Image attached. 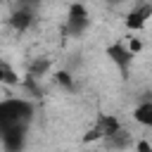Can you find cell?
Wrapping results in <instances>:
<instances>
[{
	"instance_id": "7a4b0ae2",
	"label": "cell",
	"mask_w": 152,
	"mask_h": 152,
	"mask_svg": "<svg viewBox=\"0 0 152 152\" xmlns=\"http://www.w3.org/2000/svg\"><path fill=\"white\" fill-rule=\"evenodd\" d=\"M86 24H88V14H86V10H83L81 5H74V7L69 10V19H66V28H69V33H71V36H78V33L86 28Z\"/></svg>"
},
{
	"instance_id": "277c9868",
	"label": "cell",
	"mask_w": 152,
	"mask_h": 152,
	"mask_svg": "<svg viewBox=\"0 0 152 152\" xmlns=\"http://www.w3.org/2000/svg\"><path fill=\"white\" fill-rule=\"evenodd\" d=\"M135 119H138L140 124H145V126L152 128V100H150V102H142V104L135 109Z\"/></svg>"
},
{
	"instance_id": "5b68a950",
	"label": "cell",
	"mask_w": 152,
	"mask_h": 152,
	"mask_svg": "<svg viewBox=\"0 0 152 152\" xmlns=\"http://www.w3.org/2000/svg\"><path fill=\"white\" fill-rule=\"evenodd\" d=\"M109 55H112V59H114L121 69H126V66H128V62H131V57H133L131 52H126V50H124V48H119V45H114V48L109 50Z\"/></svg>"
},
{
	"instance_id": "3957f363",
	"label": "cell",
	"mask_w": 152,
	"mask_h": 152,
	"mask_svg": "<svg viewBox=\"0 0 152 152\" xmlns=\"http://www.w3.org/2000/svg\"><path fill=\"white\" fill-rule=\"evenodd\" d=\"M152 14V7L150 5H142V7H135L131 14H128V19H126V24L131 26V28H140L142 24H145V19Z\"/></svg>"
},
{
	"instance_id": "52a82bcc",
	"label": "cell",
	"mask_w": 152,
	"mask_h": 152,
	"mask_svg": "<svg viewBox=\"0 0 152 152\" xmlns=\"http://www.w3.org/2000/svg\"><path fill=\"white\" fill-rule=\"evenodd\" d=\"M38 2H40V0H19V7H28V10H31V7L38 5Z\"/></svg>"
},
{
	"instance_id": "8992f818",
	"label": "cell",
	"mask_w": 152,
	"mask_h": 152,
	"mask_svg": "<svg viewBox=\"0 0 152 152\" xmlns=\"http://www.w3.org/2000/svg\"><path fill=\"white\" fill-rule=\"evenodd\" d=\"M2 81L5 83H14L17 81V76H14V71L7 66V64H2Z\"/></svg>"
},
{
	"instance_id": "6da1fadb",
	"label": "cell",
	"mask_w": 152,
	"mask_h": 152,
	"mask_svg": "<svg viewBox=\"0 0 152 152\" xmlns=\"http://www.w3.org/2000/svg\"><path fill=\"white\" fill-rule=\"evenodd\" d=\"M33 107L26 100H2L0 102V133H26V126L31 124Z\"/></svg>"
}]
</instances>
